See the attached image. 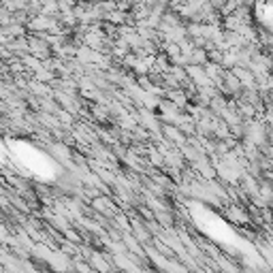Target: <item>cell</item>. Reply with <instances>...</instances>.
Instances as JSON below:
<instances>
[{
  "label": "cell",
  "mask_w": 273,
  "mask_h": 273,
  "mask_svg": "<svg viewBox=\"0 0 273 273\" xmlns=\"http://www.w3.org/2000/svg\"><path fill=\"white\" fill-rule=\"evenodd\" d=\"M190 214H192V218H194L197 226L203 230L205 235H209L214 241H218V244L226 246V248H230V250L254 254V252H252V248L246 244V241L241 239L237 232L232 230V228H230L218 214H214L211 209H207V207H203V205L194 203V205H192V209H190Z\"/></svg>",
  "instance_id": "2"
},
{
  "label": "cell",
  "mask_w": 273,
  "mask_h": 273,
  "mask_svg": "<svg viewBox=\"0 0 273 273\" xmlns=\"http://www.w3.org/2000/svg\"><path fill=\"white\" fill-rule=\"evenodd\" d=\"M7 149H9V158L15 163V167H19L24 173L32 175L36 179L43 181H54L62 175V169L56 160L45 154L43 149H38L36 145L28 143V141H7Z\"/></svg>",
  "instance_id": "1"
}]
</instances>
